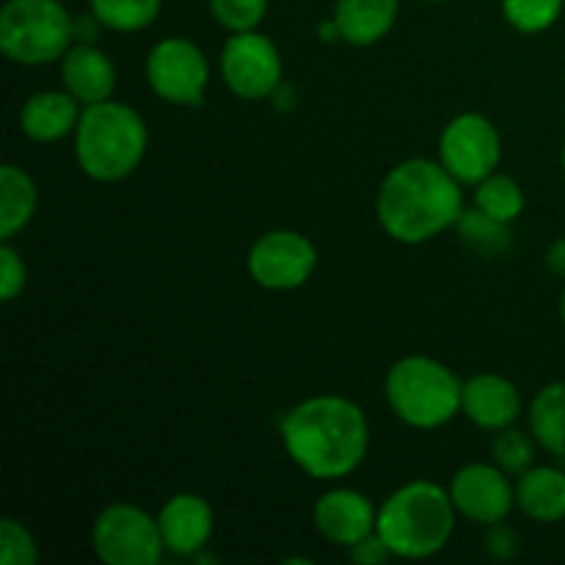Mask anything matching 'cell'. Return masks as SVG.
<instances>
[{
	"mask_svg": "<svg viewBox=\"0 0 565 565\" xmlns=\"http://www.w3.org/2000/svg\"><path fill=\"white\" fill-rule=\"evenodd\" d=\"M281 441L298 469L315 480H340L362 467L370 425L362 406L342 395H315L281 417Z\"/></svg>",
	"mask_w": 565,
	"mask_h": 565,
	"instance_id": "obj_1",
	"label": "cell"
},
{
	"mask_svg": "<svg viewBox=\"0 0 565 565\" xmlns=\"http://www.w3.org/2000/svg\"><path fill=\"white\" fill-rule=\"evenodd\" d=\"M463 210L461 182L441 160L412 158L384 177L375 196L379 224L392 241L419 246L456 226Z\"/></svg>",
	"mask_w": 565,
	"mask_h": 565,
	"instance_id": "obj_2",
	"label": "cell"
},
{
	"mask_svg": "<svg viewBox=\"0 0 565 565\" xmlns=\"http://www.w3.org/2000/svg\"><path fill=\"white\" fill-rule=\"evenodd\" d=\"M456 516L458 511L445 486L434 480H412L386 497L379 508L375 530L395 557L425 561L450 544Z\"/></svg>",
	"mask_w": 565,
	"mask_h": 565,
	"instance_id": "obj_3",
	"label": "cell"
},
{
	"mask_svg": "<svg viewBox=\"0 0 565 565\" xmlns=\"http://www.w3.org/2000/svg\"><path fill=\"white\" fill-rule=\"evenodd\" d=\"M147 143V121L130 105L114 99L83 105L75 130V158L86 177L97 182L125 180L141 166Z\"/></svg>",
	"mask_w": 565,
	"mask_h": 565,
	"instance_id": "obj_4",
	"label": "cell"
},
{
	"mask_svg": "<svg viewBox=\"0 0 565 565\" xmlns=\"http://www.w3.org/2000/svg\"><path fill=\"white\" fill-rule=\"evenodd\" d=\"M384 392L395 417L419 430L447 425L463 403V384L458 375L430 356H403L392 364Z\"/></svg>",
	"mask_w": 565,
	"mask_h": 565,
	"instance_id": "obj_5",
	"label": "cell"
},
{
	"mask_svg": "<svg viewBox=\"0 0 565 565\" xmlns=\"http://www.w3.org/2000/svg\"><path fill=\"white\" fill-rule=\"evenodd\" d=\"M72 44V14L61 0H6L0 11V50L6 58L44 66L64 58Z\"/></svg>",
	"mask_w": 565,
	"mask_h": 565,
	"instance_id": "obj_6",
	"label": "cell"
},
{
	"mask_svg": "<svg viewBox=\"0 0 565 565\" xmlns=\"http://www.w3.org/2000/svg\"><path fill=\"white\" fill-rule=\"evenodd\" d=\"M92 546L105 565H154L166 552L158 516L132 502H114L99 511L92 527Z\"/></svg>",
	"mask_w": 565,
	"mask_h": 565,
	"instance_id": "obj_7",
	"label": "cell"
},
{
	"mask_svg": "<svg viewBox=\"0 0 565 565\" xmlns=\"http://www.w3.org/2000/svg\"><path fill=\"white\" fill-rule=\"evenodd\" d=\"M147 83L163 103L199 108L207 94L210 64L191 39H160L147 55Z\"/></svg>",
	"mask_w": 565,
	"mask_h": 565,
	"instance_id": "obj_8",
	"label": "cell"
},
{
	"mask_svg": "<svg viewBox=\"0 0 565 565\" xmlns=\"http://www.w3.org/2000/svg\"><path fill=\"white\" fill-rule=\"evenodd\" d=\"M439 160L461 185H478L502 160V138L483 114H458L441 130Z\"/></svg>",
	"mask_w": 565,
	"mask_h": 565,
	"instance_id": "obj_9",
	"label": "cell"
},
{
	"mask_svg": "<svg viewBox=\"0 0 565 565\" xmlns=\"http://www.w3.org/2000/svg\"><path fill=\"white\" fill-rule=\"evenodd\" d=\"M221 77L241 99H270L285 81L279 47L259 31L232 33L221 53Z\"/></svg>",
	"mask_w": 565,
	"mask_h": 565,
	"instance_id": "obj_10",
	"label": "cell"
},
{
	"mask_svg": "<svg viewBox=\"0 0 565 565\" xmlns=\"http://www.w3.org/2000/svg\"><path fill=\"white\" fill-rule=\"evenodd\" d=\"M318 268V248L296 230L265 232L248 252V274L265 290H296Z\"/></svg>",
	"mask_w": 565,
	"mask_h": 565,
	"instance_id": "obj_11",
	"label": "cell"
},
{
	"mask_svg": "<svg viewBox=\"0 0 565 565\" xmlns=\"http://www.w3.org/2000/svg\"><path fill=\"white\" fill-rule=\"evenodd\" d=\"M447 491L458 516L483 527L505 522L516 505V489L497 463H467L452 475Z\"/></svg>",
	"mask_w": 565,
	"mask_h": 565,
	"instance_id": "obj_12",
	"label": "cell"
},
{
	"mask_svg": "<svg viewBox=\"0 0 565 565\" xmlns=\"http://www.w3.org/2000/svg\"><path fill=\"white\" fill-rule=\"evenodd\" d=\"M315 527L329 544L351 550L353 544L375 533L379 511L362 491L331 489L315 502Z\"/></svg>",
	"mask_w": 565,
	"mask_h": 565,
	"instance_id": "obj_13",
	"label": "cell"
},
{
	"mask_svg": "<svg viewBox=\"0 0 565 565\" xmlns=\"http://www.w3.org/2000/svg\"><path fill=\"white\" fill-rule=\"evenodd\" d=\"M158 527L163 535L166 552L177 557H196L213 539V508L204 497L182 491L163 502L158 513Z\"/></svg>",
	"mask_w": 565,
	"mask_h": 565,
	"instance_id": "obj_14",
	"label": "cell"
},
{
	"mask_svg": "<svg viewBox=\"0 0 565 565\" xmlns=\"http://www.w3.org/2000/svg\"><path fill=\"white\" fill-rule=\"evenodd\" d=\"M461 412L467 414L469 423L483 430H502L513 425L522 414V395L516 384L505 375L480 373L463 384Z\"/></svg>",
	"mask_w": 565,
	"mask_h": 565,
	"instance_id": "obj_15",
	"label": "cell"
},
{
	"mask_svg": "<svg viewBox=\"0 0 565 565\" xmlns=\"http://www.w3.org/2000/svg\"><path fill=\"white\" fill-rule=\"evenodd\" d=\"M61 64V83L81 105L110 99L116 88V66L97 44H72Z\"/></svg>",
	"mask_w": 565,
	"mask_h": 565,
	"instance_id": "obj_16",
	"label": "cell"
},
{
	"mask_svg": "<svg viewBox=\"0 0 565 565\" xmlns=\"http://www.w3.org/2000/svg\"><path fill=\"white\" fill-rule=\"evenodd\" d=\"M81 103L70 92H36L20 110V127L31 141L55 143L77 130Z\"/></svg>",
	"mask_w": 565,
	"mask_h": 565,
	"instance_id": "obj_17",
	"label": "cell"
},
{
	"mask_svg": "<svg viewBox=\"0 0 565 565\" xmlns=\"http://www.w3.org/2000/svg\"><path fill=\"white\" fill-rule=\"evenodd\" d=\"M401 14V0H337L334 20L342 42L370 47L390 36Z\"/></svg>",
	"mask_w": 565,
	"mask_h": 565,
	"instance_id": "obj_18",
	"label": "cell"
},
{
	"mask_svg": "<svg viewBox=\"0 0 565 565\" xmlns=\"http://www.w3.org/2000/svg\"><path fill=\"white\" fill-rule=\"evenodd\" d=\"M516 505L524 516L541 524L565 519V472L557 467H530L519 475Z\"/></svg>",
	"mask_w": 565,
	"mask_h": 565,
	"instance_id": "obj_19",
	"label": "cell"
},
{
	"mask_svg": "<svg viewBox=\"0 0 565 565\" xmlns=\"http://www.w3.org/2000/svg\"><path fill=\"white\" fill-rule=\"evenodd\" d=\"M39 207L33 177L14 163L0 166V241H11L31 224Z\"/></svg>",
	"mask_w": 565,
	"mask_h": 565,
	"instance_id": "obj_20",
	"label": "cell"
},
{
	"mask_svg": "<svg viewBox=\"0 0 565 565\" xmlns=\"http://www.w3.org/2000/svg\"><path fill=\"white\" fill-rule=\"evenodd\" d=\"M530 434L539 447L552 456L565 458V381L541 386L530 403Z\"/></svg>",
	"mask_w": 565,
	"mask_h": 565,
	"instance_id": "obj_21",
	"label": "cell"
},
{
	"mask_svg": "<svg viewBox=\"0 0 565 565\" xmlns=\"http://www.w3.org/2000/svg\"><path fill=\"white\" fill-rule=\"evenodd\" d=\"M456 232L472 252L483 257H500L511 248V224L491 218L480 207H463L456 221Z\"/></svg>",
	"mask_w": 565,
	"mask_h": 565,
	"instance_id": "obj_22",
	"label": "cell"
},
{
	"mask_svg": "<svg viewBox=\"0 0 565 565\" xmlns=\"http://www.w3.org/2000/svg\"><path fill=\"white\" fill-rule=\"evenodd\" d=\"M475 188H478L475 191V207H480L491 218L502 221V224H513L524 213V191L513 177L494 171Z\"/></svg>",
	"mask_w": 565,
	"mask_h": 565,
	"instance_id": "obj_23",
	"label": "cell"
},
{
	"mask_svg": "<svg viewBox=\"0 0 565 565\" xmlns=\"http://www.w3.org/2000/svg\"><path fill=\"white\" fill-rule=\"evenodd\" d=\"M163 0H92V11L108 31L136 33L160 17Z\"/></svg>",
	"mask_w": 565,
	"mask_h": 565,
	"instance_id": "obj_24",
	"label": "cell"
},
{
	"mask_svg": "<svg viewBox=\"0 0 565 565\" xmlns=\"http://www.w3.org/2000/svg\"><path fill=\"white\" fill-rule=\"evenodd\" d=\"M535 436H527L524 430L508 428L497 430L494 445H491V456H494V463L508 475H524L535 463Z\"/></svg>",
	"mask_w": 565,
	"mask_h": 565,
	"instance_id": "obj_25",
	"label": "cell"
},
{
	"mask_svg": "<svg viewBox=\"0 0 565 565\" xmlns=\"http://www.w3.org/2000/svg\"><path fill=\"white\" fill-rule=\"evenodd\" d=\"M565 0H502V17L519 33H541L555 25Z\"/></svg>",
	"mask_w": 565,
	"mask_h": 565,
	"instance_id": "obj_26",
	"label": "cell"
},
{
	"mask_svg": "<svg viewBox=\"0 0 565 565\" xmlns=\"http://www.w3.org/2000/svg\"><path fill=\"white\" fill-rule=\"evenodd\" d=\"M210 14L230 33L257 31L268 14V0H207Z\"/></svg>",
	"mask_w": 565,
	"mask_h": 565,
	"instance_id": "obj_27",
	"label": "cell"
},
{
	"mask_svg": "<svg viewBox=\"0 0 565 565\" xmlns=\"http://www.w3.org/2000/svg\"><path fill=\"white\" fill-rule=\"evenodd\" d=\"M39 561L36 541L31 530L17 519L0 522V563L3 565H33Z\"/></svg>",
	"mask_w": 565,
	"mask_h": 565,
	"instance_id": "obj_28",
	"label": "cell"
},
{
	"mask_svg": "<svg viewBox=\"0 0 565 565\" xmlns=\"http://www.w3.org/2000/svg\"><path fill=\"white\" fill-rule=\"evenodd\" d=\"M28 281V268L22 263L20 252L11 246V241H3L0 246V298L6 303L14 301L22 290H25Z\"/></svg>",
	"mask_w": 565,
	"mask_h": 565,
	"instance_id": "obj_29",
	"label": "cell"
},
{
	"mask_svg": "<svg viewBox=\"0 0 565 565\" xmlns=\"http://www.w3.org/2000/svg\"><path fill=\"white\" fill-rule=\"evenodd\" d=\"M483 546L486 552H489V557H494V561H513V557L519 555L516 530L508 527L505 522L489 524V533H486Z\"/></svg>",
	"mask_w": 565,
	"mask_h": 565,
	"instance_id": "obj_30",
	"label": "cell"
},
{
	"mask_svg": "<svg viewBox=\"0 0 565 565\" xmlns=\"http://www.w3.org/2000/svg\"><path fill=\"white\" fill-rule=\"evenodd\" d=\"M348 557L359 565H384V563H390L395 555H392V550L386 546V541L381 539L379 530H375L373 535H367V539H362L359 544H353L351 550H348Z\"/></svg>",
	"mask_w": 565,
	"mask_h": 565,
	"instance_id": "obj_31",
	"label": "cell"
},
{
	"mask_svg": "<svg viewBox=\"0 0 565 565\" xmlns=\"http://www.w3.org/2000/svg\"><path fill=\"white\" fill-rule=\"evenodd\" d=\"M105 31L103 20H99L94 11L81 17H72V36H75V44H97L99 33Z\"/></svg>",
	"mask_w": 565,
	"mask_h": 565,
	"instance_id": "obj_32",
	"label": "cell"
},
{
	"mask_svg": "<svg viewBox=\"0 0 565 565\" xmlns=\"http://www.w3.org/2000/svg\"><path fill=\"white\" fill-rule=\"evenodd\" d=\"M546 268L565 279V237H557V241L546 248Z\"/></svg>",
	"mask_w": 565,
	"mask_h": 565,
	"instance_id": "obj_33",
	"label": "cell"
},
{
	"mask_svg": "<svg viewBox=\"0 0 565 565\" xmlns=\"http://www.w3.org/2000/svg\"><path fill=\"white\" fill-rule=\"evenodd\" d=\"M270 99H274L276 110H292L298 105V92L292 83H279V88H276L274 94H270Z\"/></svg>",
	"mask_w": 565,
	"mask_h": 565,
	"instance_id": "obj_34",
	"label": "cell"
},
{
	"mask_svg": "<svg viewBox=\"0 0 565 565\" xmlns=\"http://www.w3.org/2000/svg\"><path fill=\"white\" fill-rule=\"evenodd\" d=\"M318 36H320V42H342V33H340V25H337V20L334 17H329V20H323L318 25Z\"/></svg>",
	"mask_w": 565,
	"mask_h": 565,
	"instance_id": "obj_35",
	"label": "cell"
},
{
	"mask_svg": "<svg viewBox=\"0 0 565 565\" xmlns=\"http://www.w3.org/2000/svg\"><path fill=\"white\" fill-rule=\"evenodd\" d=\"M561 318H563V326H565V290H563V298H561Z\"/></svg>",
	"mask_w": 565,
	"mask_h": 565,
	"instance_id": "obj_36",
	"label": "cell"
},
{
	"mask_svg": "<svg viewBox=\"0 0 565 565\" xmlns=\"http://www.w3.org/2000/svg\"><path fill=\"white\" fill-rule=\"evenodd\" d=\"M423 3H447V0H423Z\"/></svg>",
	"mask_w": 565,
	"mask_h": 565,
	"instance_id": "obj_37",
	"label": "cell"
},
{
	"mask_svg": "<svg viewBox=\"0 0 565 565\" xmlns=\"http://www.w3.org/2000/svg\"><path fill=\"white\" fill-rule=\"evenodd\" d=\"M563 171H565V149H563Z\"/></svg>",
	"mask_w": 565,
	"mask_h": 565,
	"instance_id": "obj_38",
	"label": "cell"
}]
</instances>
